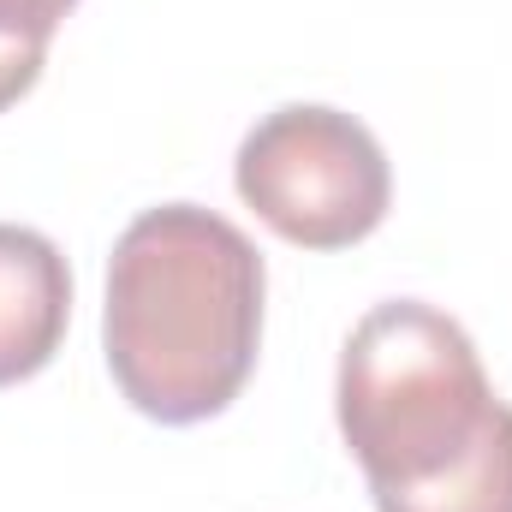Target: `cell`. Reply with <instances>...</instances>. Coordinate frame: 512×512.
<instances>
[{
    "mask_svg": "<svg viewBox=\"0 0 512 512\" xmlns=\"http://www.w3.org/2000/svg\"><path fill=\"white\" fill-rule=\"evenodd\" d=\"M233 185L268 233L298 251H346L387 221L393 173L376 131L322 102H286L239 143Z\"/></svg>",
    "mask_w": 512,
    "mask_h": 512,
    "instance_id": "3",
    "label": "cell"
},
{
    "mask_svg": "<svg viewBox=\"0 0 512 512\" xmlns=\"http://www.w3.org/2000/svg\"><path fill=\"white\" fill-rule=\"evenodd\" d=\"M72 6L78 0H0V114L36 90L48 66V42Z\"/></svg>",
    "mask_w": 512,
    "mask_h": 512,
    "instance_id": "5",
    "label": "cell"
},
{
    "mask_svg": "<svg viewBox=\"0 0 512 512\" xmlns=\"http://www.w3.org/2000/svg\"><path fill=\"white\" fill-rule=\"evenodd\" d=\"M334 405L376 512L447 483L512 423L471 334L423 298H387L352 328Z\"/></svg>",
    "mask_w": 512,
    "mask_h": 512,
    "instance_id": "2",
    "label": "cell"
},
{
    "mask_svg": "<svg viewBox=\"0 0 512 512\" xmlns=\"http://www.w3.org/2000/svg\"><path fill=\"white\" fill-rule=\"evenodd\" d=\"M72 322V268L36 227L0 221V387L42 376Z\"/></svg>",
    "mask_w": 512,
    "mask_h": 512,
    "instance_id": "4",
    "label": "cell"
},
{
    "mask_svg": "<svg viewBox=\"0 0 512 512\" xmlns=\"http://www.w3.org/2000/svg\"><path fill=\"white\" fill-rule=\"evenodd\" d=\"M262 251L203 203L143 209L108 256L102 346L114 387L155 423L221 417L262 346Z\"/></svg>",
    "mask_w": 512,
    "mask_h": 512,
    "instance_id": "1",
    "label": "cell"
}]
</instances>
